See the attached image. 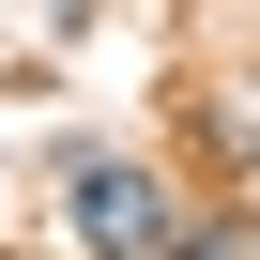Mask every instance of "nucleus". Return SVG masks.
I'll use <instances>...</instances> for the list:
<instances>
[{
    "mask_svg": "<svg viewBox=\"0 0 260 260\" xmlns=\"http://www.w3.org/2000/svg\"><path fill=\"white\" fill-rule=\"evenodd\" d=\"M61 245H92V260H169V245H184L169 169H138V153H77V169H61Z\"/></svg>",
    "mask_w": 260,
    "mask_h": 260,
    "instance_id": "1",
    "label": "nucleus"
}]
</instances>
